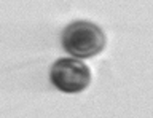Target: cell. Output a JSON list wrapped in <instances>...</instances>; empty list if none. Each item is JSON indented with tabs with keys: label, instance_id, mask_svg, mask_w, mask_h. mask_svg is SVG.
Here are the masks:
<instances>
[{
	"label": "cell",
	"instance_id": "cell-2",
	"mask_svg": "<svg viewBox=\"0 0 153 118\" xmlns=\"http://www.w3.org/2000/svg\"><path fill=\"white\" fill-rule=\"evenodd\" d=\"M50 80L62 93H80L91 83V70L81 59L61 58L50 69Z\"/></svg>",
	"mask_w": 153,
	"mask_h": 118
},
{
	"label": "cell",
	"instance_id": "cell-1",
	"mask_svg": "<svg viewBox=\"0 0 153 118\" xmlns=\"http://www.w3.org/2000/svg\"><path fill=\"white\" fill-rule=\"evenodd\" d=\"M61 43L72 58L88 59L102 53L107 43L104 30L91 21H74L64 27Z\"/></svg>",
	"mask_w": 153,
	"mask_h": 118
}]
</instances>
